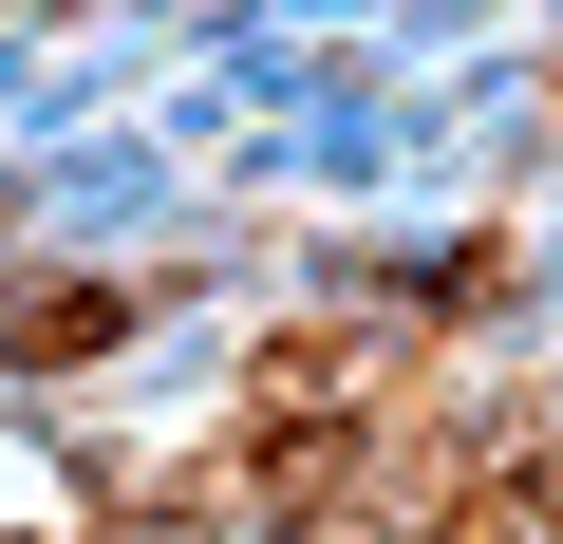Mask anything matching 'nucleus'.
<instances>
[{"instance_id":"f257e3e1","label":"nucleus","mask_w":563,"mask_h":544,"mask_svg":"<svg viewBox=\"0 0 563 544\" xmlns=\"http://www.w3.org/2000/svg\"><path fill=\"white\" fill-rule=\"evenodd\" d=\"M0 357H38V376H76V357H113V301H0Z\"/></svg>"}]
</instances>
